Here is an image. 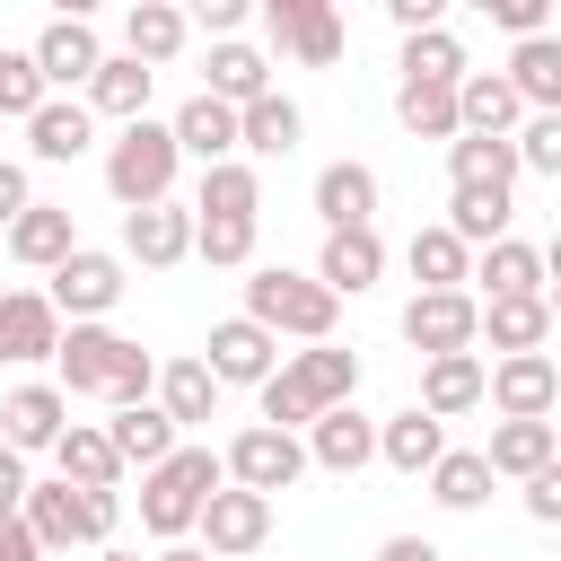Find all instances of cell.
Wrapping results in <instances>:
<instances>
[{
  "label": "cell",
  "instance_id": "cell-1",
  "mask_svg": "<svg viewBox=\"0 0 561 561\" xmlns=\"http://www.w3.org/2000/svg\"><path fill=\"white\" fill-rule=\"evenodd\" d=\"M53 386H61V403L70 394H96V403H149V386H158V359L131 342V333H114V324H70L61 342H53Z\"/></svg>",
  "mask_w": 561,
  "mask_h": 561
},
{
  "label": "cell",
  "instance_id": "cell-2",
  "mask_svg": "<svg viewBox=\"0 0 561 561\" xmlns=\"http://www.w3.org/2000/svg\"><path fill=\"white\" fill-rule=\"evenodd\" d=\"M263 430H307L316 412H333V403H359V351H342V342H307V351H289L263 386Z\"/></svg>",
  "mask_w": 561,
  "mask_h": 561
},
{
  "label": "cell",
  "instance_id": "cell-3",
  "mask_svg": "<svg viewBox=\"0 0 561 561\" xmlns=\"http://www.w3.org/2000/svg\"><path fill=\"white\" fill-rule=\"evenodd\" d=\"M245 324H263L272 342H333L342 324V298L316 280V272H289V263H254L245 272Z\"/></svg>",
  "mask_w": 561,
  "mask_h": 561
},
{
  "label": "cell",
  "instance_id": "cell-4",
  "mask_svg": "<svg viewBox=\"0 0 561 561\" xmlns=\"http://www.w3.org/2000/svg\"><path fill=\"white\" fill-rule=\"evenodd\" d=\"M219 482H228V473H219V447H193V438H184L167 465L140 473V526H149L158 543H184L193 517H202V500H210Z\"/></svg>",
  "mask_w": 561,
  "mask_h": 561
},
{
  "label": "cell",
  "instance_id": "cell-5",
  "mask_svg": "<svg viewBox=\"0 0 561 561\" xmlns=\"http://www.w3.org/2000/svg\"><path fill=\"white\" fill-rule=\"evenodd\" d=\"M175 140H167V123H123L114 140H105V193L123 202V210H149V202H175Z\"/></svg>",
  "mask_w": 561,
  "mask_h": 561
},
{
  "label": "cell",
  "instance_id": "cell-6",
  "mask_svg": "<svg viewBox=\"0 0 561 561\" xmlns=\"http://www.w3.org/2000/svg\"><path fill=\"white\" fill-rule=\"evenodd\" d=\"M254 18H263V44H272V53H289V61H307V70H333V61H342V44H351L333 0H263Z\"/></svg>",
  "mask_w": 561,
  "mask_h": 561
},
{
  "label": "cell",
  "instance_id": "cell-7",
  "mask_svg": "<svg viewBox=\"0 0 561 561\" xmlns=\"http://www.w3.org/2000/svg\"><path fill=\"white\" fill-rule=\"evenodd\" d=\"M114 298H123V254H105V245H70V254L53 263V289H44L53 316H70V324H105Z\"/></svg>",
  "mask_w": 561,
  "mask_h": 561
},
{
  "label": "cell",
  "instance_id": "cell-8",
  "mask_svg": "<svg viewBox=\"0 0 561 561\" xmlns=\"http://www.w3.org/2000/svg\"><path fill=\"white\" fill-rule=\"evenodd\" d=\"M219 473L237 482V491H254V500H272V491H289L298 473H307V447L289 438V430H237L228 447H219Z\"/></svg>",
  "mask_w": 561,
  "mask_h": 561
},
{
  "label": "cell",
  "instance_id": "cell-9",
  "mask_svg": "<svg viewBox=\"0 0 561 561\" xmlns=\"http://www.w3.org/2000/svg\"><path fill=\"white\" fill-rule=\"evenodd\" d=\"M193 535H202V552H210V561H245V552H263V543H272V500H254V491L219 482V491L202 500Z\"/></svg>",
  "mask_w": 561,
  "mask_h": 561
},
{
  "label": "cell",
  "instance_id": "cell-10",
  "mask_svg": "<svg viewBox=\"0 0 561 561\" xmlns=\"http://www.w3.org/2000/svg\"><path fill=\"white\" fill-rule=\"evenodd\" d=\"M482 403H500V421H552V403H561V368H552V351L491 359V368H482Z\"/></svg>",
  "mask_w": 561,
  "mask_h": 561
},
{
  "label": "cell",
  "instance_id": "cell-11",
  "mask_svg": "<svg viewBox=\"0 0 561 561\" xmlns=\"http://www.w3.org/2000/svg\"><path fill=\"white\" fill-rule=\"evenodd\" d=\"M26 61H35L44 96H53V88H88V79H96V61H105V44H96V26L70 9V18H53V26L26 44Z\"/></svg>",
  "mask_w": 561,
  "mask_h": 561
},
{
  "label": "cell",
  "instance_id": "cell-12",
  "mask_svg": "<svg viewBox=\"0 0 561 561\" xmlns=\"http://www.w3.org/2000/svg\"><path fill=\"white\" fill-rule=\"evenodd\" d=\"M403 342H412L421 359L473 351V289H412V307H403Z\"/></svg>",
  "mask_w": 561,
  "mask_h": 561
},
{
  "label": "cell",
  "instance_id": "cell-13",
  "mask_svg": "<svg viewBox=\"0 0 561 561\" xmlns=\"http://www.w3.org/2000/svg\"><path fill=\"white\" fill-rule=\"evenodd\" d=\"M202 368H210V386H263V377L280 368V342H272L263 324L228 316V324H210V342H202Z\"/></svg>",
  "mask_w": 561,
  "mask_h": 561
},
{
  "label": "cell",
  "instance_id": "cell-14",
  "mask_svg": "<svg viewBox=\"0 0 561 561\" xmlns=\"http://www.w3.org/2000/svg\"><path fill=\"white\" fill-rule=\"evenodd\" d=\"M70 430V403H61V386L53 377H35V386H9L0 394V447H18V456H53V438Z\"/></svg>",
  "mask_w": 561,
  "mask_h": 561
},
{
  "label": "cell",
  "instance_id": "cell-15",
  "mask_svg": "<svg viewBox=\"0 0 561 561\" xmlns=\"http://www.w3.org/2000/svg\"><path fill=\"white\" fill-rule=\"evenodd\" d=\"M18 526L35 535V552L96 543V535H88V491H70L61 473H53V482H26V500H18Z\"/></svg>",
  "mask_w": 561,
  "mask_h": 561
},
{
  "label": "cell",
  "instance_id": "cell-16",
  "mask_svg": "<svg viewBox=\"0 0 561 561\" xmlns=\"http://www.w3.org/2000/svg\"><path fill=\"white\" fill-rule=\"evenodd\" d=\"M193 254V210L184 202H149V210H123V263L140 272H167Z\"/></svg>",
  "mask_w": 561,
  "mask_h": 561
},
{
  "label": "cell",
  "instance_id": "cell-17",
  "mask_svg": "<svg viewBox=\"0 0 561 561\" xmlns=\"http://www.w3.org/2000/svg\"><path fill=\"white\" fill-rule=\"evenodd\" d=\"M307 465H324V473H359V465H377V421L359 412V403H333V412H316L307 421Z\"/></svg>",
  "mask_w": 561,
  "mask_h": 561
},
{
  "label": "cell",
  "instance_id": "cell-18",
  "mask_svg": "<svg viewBox=\"0 0 561 561\" xmlns=\"http://www.w3.org/2000/svg\"><path fill=\"white\" fill-rule=\"evenodd\" d=\"M96 149V114L79 105V96H44L35 114H26V158L35 167H70V158H88Z\"/></svg>",
  "mask_w": 561,
  "mask_h": 561
},
{
  "label": "cell",
  "instance_id": "cell-19",
  "mask_svg": "<svg viewBox=\"0 0 561 561\" xmlns=\"http://www.w3.org/2000/svg\"><path fill=\"white\" fill-rule=\"evenodd\" d=\"M543 263H552V254H535L526 237H500V245H482V254L465 263V280L482 289L473 307H491V298H543Z\"/></svg>",
  "mask_w": 561,
  "mask_h": 561
},
{
  "label": "cell",
  "instance_id": "cell-20",
  "mask_svg": "<svg viewBox=\"0 0 561 561\" xmlns=\"http://www.w3.org/2000/svg\"><path fill=\"white\" fill-rule=\"evenodd\" d=\"M61 342V316L44 307V289H0V368H35L53 359Z\"/></svg>",
  "mask_w": 561,
  "mask_h": 561
},
{
  "label": "cell",
  "instance_id": "cell-21",
  "mask_svg": "<svg viewBox=\"0 0 561 561\" xmlns=\"http://www.w3.org/2000/svg\"><path fill=\"white\" fill-rule=\"evenodd\" d=\"M167 140H175V158H202V167H228L237 158V105H219V96H184L175 105V123H167Z\"/></svg>",
  "mask_w": 561,
  "mask_h": 561
},
{
  "label": "cell",
  "instance_id": "cell-22",
  "mask_svg": "<svg viewBox=\"0 0 561 561\" xmlns=\"http://www.w3.org/2000/svg\"><path fill=\"white\" fill-rule=\"evenodd\" d=\"M316 219H324V237H333V228H377V167L333 158V167L316 175Z\"/></svg>",
  "mask_w": 561,
  "mask_h": 561
},
{
  "label": "cell",
  "instance_id": "cell-23",
  "mask_svg": "<svg viewBox=\"0 0 561 561\" xmlns=\"http://www.w3.org/2000/svg\"><path fill=\"white\" fill-rule=\"evenodd\" d=\"M377 272H386V237H377V228H333V237H324V254H316V280H324L333 298L377 289Z\"/></svg>",
  "mask_w": 561,
  "mask_h": 561
},
{
  "label": "cell",
  "instance_id": "cell-24",
  "mask_svg": "<svg viewBox=\"0 0 561 561\" xmlns=\"http://www.w3.org/2000/svg\"><path fill=\"white\" fill-rule=\"evenodd\" d=\"M517 123H526V105L508 96L500 70H465V79H456V131H473V140H508Z\"/></svg>",
  "mask_w": 561,
  "mask_h": 561
},
{
  "label": "cell",
  "instance_id": "cell-25",
  "mask_svg": "<svg viewBox=\"0 0 561 561\" xmlns=\"http://www.w3.org/2000/svg\"><path fill=\"white\" fill-rule=\"evenodd\" d=\"M0 237H9V254H18L26 272H53V263H61L70 245H79V219H70L61 202H26V210H18V219H9Z\"/></svg>",
  "mask_w": 561,
  "mask_h": 561
},
{
  "label": "cell",
  "instance_id": "cell-26",
  "mask_svg": "<svg viewBox=\"0 0 561 561\" xmlns=\"http://www.w3.org/2000/svg\"><path fill=\"white\" fill-rule=\"evenodd\" d=\"M482 333H491L500 359L543 351V342H552V298H491V307H473V342H482Z\"/></svg>",
  "mask_w": 561,
  "mask_h": 561
},
{
  "label": "cell",
  "instance_id": "cell-27",
  "mask_svg": "<svg viewBox=\"0 0 561 561\" xmlns=\"http://www.w3.org/2000/svg\"><path fill=\"white\" fill-rule=\"evenodd\" d=\"M482 465H491V482H500V473H508V482H526V473L561 465V430H552V421H491Z\"/></svg>",
  "mask_w": 561,
  "mask_h": 561
},
{
  "label": "cell",
  "instance_id": "cell-28",
  "mask_svg": "<svg viewBox=\"0 0 561 561\" xmlns=\"http://www.w3.org/2000/svg\"><path fill=\"white\" fill-rule=\"evenodd\" d=\"M184 44H193L184 9H167V0H131V9H123V61L158 70V61H175Z\"/></svg>",
  "mask_w": 561,
  "mask_h": 561
},
{
  "label": "cell",
  "instance_id": "cell-29",
  "mask_svg": "<svg viewBox=\"0 0 561 561\" xmlns=\"http://www.w3.org/2000/svg\"><path fill=\"white\" fill-rule=\"evenodd\" d=\"M500 79H508V96H517L526 114H561V35H526Z\"/></svg>",
  "mask_w": 561,
  "mask_h": 561
},
{
  "label": "cell",
  "instance_id": "cell-30",
  "mask_svg": "<svg viewBox=\"0 0 561 561\" xmlns=\"http://www.w3.org/2000/svg\"><path fill=\"white\" fill-rule=\"evenodd\" d=\"M298 140H307V114H298L280 88H263L254 105H237V149H245V158H289Z\"/></svg>",
  "mask_w": 561,
  "mask_h": 561
},
{
  "label": "cell",
  "instance_id": "cell-31",
  "mask_svg": "<svg viewBox=\"0 0 561 561\" xmlns=\"http://www.w3.org/2000/svg\"><path fill=\"white\" fill-rule=\"evenodd\" d=\"M105 447H114V465H140V473H149V465H167L184 438H175V421H167L158 403H123V412L105 421Z\"/></svg>",
  "mask_w": 561,
  "mask_h": 561
},
{
  "label": "cell",
  "instance_id": "cell-32",
  "mask_svg": "<svg viewBox=\"0 0 561 561\" xmlns=\"http://www.w3.org/2000/svg\"><path fill=\"white\" fill-rule=\"evenodd\" d=\"M377 456H386L394 473H430V465L447 456V421H430L421 403H403V412L377 421Z\"/></svg>",
  "mask_w": 561,
  "mask_h": 561
},
{
  "label": "cell",
  "instance_id": "cell-33",
  "mask_svg": "<svg viewBox=\"0 0 561 561\" xmlns=\"http://www.w3.org/2000/svg\"><path fill=\"white\" fill-rule=\"evenodd\" d=\"M272 88V61L237 35V44H210V61H202V96H219V105H254Z\"/></svg>",
  "mask_w": 561,
  "mask_h": 561
},
{
  "label": "cell",
  "instance_id": "cell-34",
  "mask_svg": "<svg viewBox=\"0 0 561 561\" xmlns=\"http://www.w3.org/2000/svg\"><path fill=\"white\" fill-rule=\"evenodd\" d=\"M508 219H517V202H508V193H473V184H456L438 228H447L465 254H482V245H500V237H508Z\"/></svg>",
  "mask_w": 561,
  "mask_h": 561
},
{
  "label": "cell",
  "instance_id": "cell-35",
  "mask_svg": "<svg viewBox=\"0 0 561 561\" xmlns=\"http://www.w3.org/2000/svg\"><path fill=\"white\" fill-rule=\"evenodd\" d=\"M473 403H482V351H447V359L421 368V412L430 421H456Z\"/></svg>",
  "mask_w": 561,
  "mask_h": 561
},
{
  "label": "cell",
  "instance_id": "cell-36",
  "mask_svg": "<svg viewBox=\"0 0 561 561\" xmlns=\"http://www.w3.org/2000/svg\"><path fill=\"white\" fill-rule=\"evenodd\" d=\"M149 394H158V412L175 421V438H184V430H202V421L219 412V386H210V368H202V359H167Z\"/></svg>",
  "mask_w": 561,
  "mask_h": 561
},
{
  "label": "cell",
  "instance_id": "cell-37",
  "mask_svg": "<svg viewBox=\"0 0 561 561\" xmlns=\"http://www.w3.org/2000/svg\"><path fill=\"white\" fill-rule=\"evenodd\" d=\"M149 88H158V70H140V61H123V53H105V61H96V79H88V114H114V123H140V114H149Z\"/></svg>",
  "mask_w": 561,
  "mask_h": 561
},
{
  "label": "cell",
  "instance_id": "cell-38",
  "mask_svg": "<svg viewBox=\"0 0 561 561\" xmlns=\"http://www.w3.org/2000/svg\"><path fill=\"white\" fill-rule=\"evenodd\" d=\"M53 465H61V482H70V491H114V482H123V465H114L105 430H88V421H70V430L53 438Z\"/></svg>",
  "mask_w": 561,
  "mask_h": 561
},
{
  "label": "cell",
  "instance_id": "cell-39",
  "mask_svg": "<svg viewBox=\"0 0 561 561\" xmlns=\"http://www.w3.org/2000/svg\"><path fill=\"white\" fill-rule=\"evenodd\" d=\"M263 210V175L245 158L228 167H202V193H193V219H254Z\"/></svg>",
  "mask_w": 561,
  "mask_h": 561
},
{
  "label": "cell",
  "instance_id": "cell-40",
  "mask_svg": "<svg viewBox=\"0 0 561 561\" xmlns=\"http://www.w3.org/2000/svg\"><path fill=\"white\" fill-rule=\"evenodd\" d=\"M447 175L473 184V193H517V158H508V140H473V131H456V140H447Z\"/></svg>",
  "mask_w": 561,
  "mask_h": 561
},
{
  "label": "cell",
  "instance_id": "cell-41",
  "mask_svg": "<svg viewBox=\"0 0 561 561\" xmlns=\"http://www.w3.org/2000/svg\"><path fill=\"white\" fill-rule=\"evenodd\" d=\"M430 500L456 508V517H473V508L491 500V465H482V447H447V456L430 465Z\"/></svg>",
  "mask_w": 561,
  "mask_h": 561
},
{
  "label": "cell",
  "instance_id": "cell-42",
  "mask_svg": "<svg viewBox=\"0 0 561 561\" xmlns=\"http://www.w3.org/2000/svg\"><path fill=\"white\" fill-rule=\"evenodd\" d=\"M394 123L412 140H456V88H421V79H394Z\"/></svg>",
  "mask_w": 561,
  "mask_h": 561
},
{
  "label": "cell",
  "instance_id": "cell-43",
  "mask_svg": "<svg viewBox=\"0 0 561 561\" xmlns=\"http://www.w3.org/2000/svg\"><path fill=\"white\" fill-rule=\"evenodd\" d=\"M403 79H421V88H456V79H465V44H456L447 26L403 35Z\"/></svg>",
  "mask_w": 561,
  "mask_h": 561
},
{
  "label": "cell",
  "instance_id": "cell-44",
  "mask_svg": "<svg viewBox=\"0 0 561 561\" xmlns=\"http://www.w3.org/2000/svg\"><path fill=\"white\" fill-rule=\"evenodd\" d=\"M403 263H412V280H421V289H465V263H473V254H465L447 228H412Z\"/></svg>",
  "mask_w": 561,
  "mask_h": 561
},
{
  "label": "cell",
  "instance_id": "cell-45",
  "mask_svg": "<svg viewBox=\"0 0 561 561\" xmlns=\"http://www.w3.org/2000/svg\"><path fill=\"white\" fill-rule=\"evenodd\" d=\"M508 158H517V175H561V114H526L508 131Z\"/></svg>",
  "mask_w": 561,
  "mask_h": 561
},
{
  "label": "cell",
  "instance_id": "cell-46",
  "mask_svg": "<svg viewBox=\"0 0 561 561\" xmlns=\"http://www.w3.org/2000/svg\"><path fill=\"white\" fill-rule=\"evenodd\" d=\"M193 254L219 263V272L254 263V219H193Z\"/></svg>",
  "mask_w": 561,
  "mask_h": 561
},
{
  "label": "cell",
  "instance_id": "cell-47",
  "mask_svg": "<svg viewBox=\"0 0 561 561\" xmlns=\"http://www.w3.org/2000/svg\"><path fill=\"white\" fill-rule=\"evenodd\" d=\"M44 105V79H35V61L26 53H0V123H26Z\"/></svg>",
  "mask_w": 561,
  "mask_h": 561
},
{
  "label": "cell",
  "instance_id": "cell-48",
  "mask_svg": "<svg viewBox=\"0 0 561 561\" xmlns=\"http://www.w3.org/2000/svg\"><path fill=\"white\" fill-rule=\"evenodd\" d=\"M482 9H491V26H508L517 44H526V35H552V0H482Z\"/></svg>",
  "mask_w": 561,
  "mask_h": 561
},
{
  "label": "cell",
  "instance_id": "cell-49",
  "mask_svg": "<svg viewBox=\"0 0 561 561\" xmlns=\"http://www.w3.org/2000/svg\"><path fill=\"white\" fill-rule=\"evenodd\" d=\"M245 18H254V9H245V0H202V9H193V18H184V26H202V35H210V44H237V26H245Z\"/></svg>",
  "mask_w": 561,
  "mask_h": 561
},
{
  "label": "cell",
  "instance_id": "cell-50",
  "mask_svg": "<svg viewBox=\"0 0 561 561\" xmlns=\"http://www.w3.org/2000/svg\"><path fill=\"white\" fill-rule=\"evenodd\" d=\"M517 491H526V517H535V526H561V465H543V473H526Z\"/></svg>",
  "mask_w": 561,
  "mask_h": 561
},
{
  "label": "cell",
  "instance_id": "cell-51",
  "mask_svg": "<svg viewBox=\"0 0 561 561\" xmlns=\"http://www.w3.org/2000/svg\"><path fill=\"white\" fill-rule=\"evenodd\" d=\"M386 18L403 35H421V26H447V0H386Z\"/></svg>",
  "mask_w": 561,
  "mask_h": 561
},
{
  "label": "cell",
  "instance_id": "cell-52",
  "mask_svg": "<svg viewBox=\"0 0 561 561\" xmlns=\"http://www.w3.org/2000/svg\"><path fill=\"white\" fill-rule=\"evenodd\" d=\"M114 526H123V491H88V535H96V552L114 543Z\"/></svg>",
  "mask_w": 561,
  "mask_h": 561
},
{
  "label": "cell",
  "instance_id": "cell-53",
  "mask_svg": "<svg viewBox=\"0 0 561 561\" xmlns=\"http://www.w3.org/2000/svg\"><path fill=\"white\" fill-rule=\"evenodd\" d=\"M26 202H35V184H26V167H18V158H0V228H9V219H18Z\"/></svg>",
  "mask_w": 561,
  "mask_h": 561
},
{
  "label": "cell",
  "instance_id": "cell-54",
  "mask_svg": "<svg viewBox=\"0 0 561 561\" xmlns=\"http://www.w3.org/2000/svg\"><path fill=\"white\" fill-rule=\"evenodd\" d=\"M26 482H35V473H26V456H18V447H0V517H18Z\"/></svg>",
  "mask_w": 561,
  "mask_h": 561
},
{
  "label": "cell",
  "instance_id": "cell-55",
  "mask_svg": "<svg viewBox=\"0 0 561 561\" xmlns=\"http://www.w3.org/2000/svg\"><path fill=\"white\" fill-rule=\"evenodd\" d=\"M377 561H447V552H438L430 535H386V543H377Z\"/></svg>",
  "mask_w": 561,
  "mask_h": 561
},
{
  "label": "cell",
  "instance_id": "cell-56",
  "mask_svg": "<svg viewBox=\"0 0 561 561\" xmlns=\"http://www.w3.org/2000/svg\"><path fill=\"white\" fill-rule=\"evenodd\" d=\"M0 561H44V552H35V535H26L18 517H0Z\"/></svg>",
  "mask_w": 561,
  "mask_h": 561
},
{
  "label": "cell",
  "instance_id": "cell-57",
  "mask_svg": "<svg viewBox=\"0 0 561 561\" xmlns=\"http://www.w3.org/2000/svg\"><path fill=\"white\" fill-rule=\"evenodd\" d=\"M149 561H210V552H202V543H158Z\"/></svg>",
  "mask_w": 561,
  "mask_h": 561
},
{
  "label": "cell",
  "instance_id": "cell-58",
  "mask_svg": "<svg viewBox=\"0 0 561 561\" xmlns=\"http://www.w3.org/2000/svg\"><path fill=\"white\" fill-rule=\"evenodd\" d=\"M96 561H140V552H123V543H105V552H96Z\"/></svg>",
  "mask_w": 561,
  "mask_h": 561
}]
</instances>
